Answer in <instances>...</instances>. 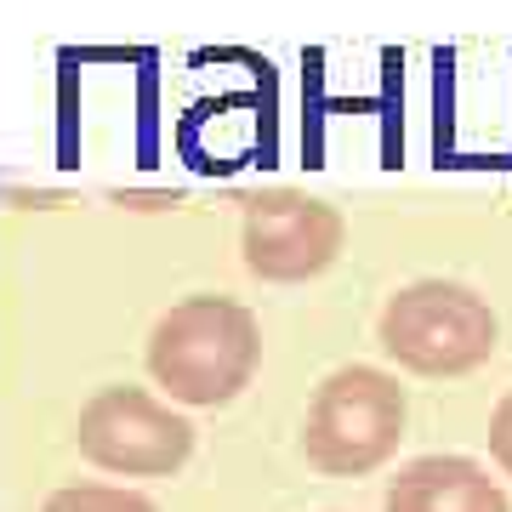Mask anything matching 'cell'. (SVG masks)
Here are the masks:
<instances>
[{
    "instance_id": "1",
    "label": "cell",
    "mask_w": 512,
    "mask_h": 512,
    "mask_svg": "<svg viewBox=\"0 0 512 512\" xmlns=\"http://www.w3.org/2000/svg\"><path fill=\"white\" fill-rule=\"evenodd\" d=\"M262 330L234 296H188L148 336V376L177 404H228L256 376Z\"/></svg>"
},
{
    "instance_id": "2",
    "label": "cell",
    "mask_w": 512,
    "mask_h": 512,
    "mask_svg": "<svg viewBox=\"0 0 512 512\" xmlns=\"http://www.w3.org/2000/svg\"><path fill=\"white\" fill-rule=\"evenodd\" d=\"M404 416H410V399H404L399 376L376 365H342L319 382L308 404L302 456L330 478H365L399 450Z\"/></svg>"
},
{
    "instance_id": "3",
    "label": "cell",
    "mask_w": 512,
    "mask_h": 512,
    "mask_svg": "<svg viewBox=\"0 0 512 512\" xmlns=\"http://www.w3.org/2000/svg\"><path fill=\"white\" fill-rule=\"evenodd\" d=\"M387 359H399L416 376H467V370L490 365L495 353V325L490 302L456 279H416L382 302L376 319Z\"/></svg>"
},
{
    "instance_id": "4",
    "label": "cell",
    "mask_w": 512,
    "mask_h": 512,
    "mask_svg": "<svg viewBox=\"0 0 512 512\" xmlns=\"http://www.w3.org/2000/svg\"><path fill=\"white\" fill-rule=\"evenodd\" d=\"M74 444L103 473L160 478V473H177L194 456V427H188V416H177L171 404H160L143 387H103L80 410Z\"/></svg>"
},
{
    "instance_id": "5",
    "label": "cell",
    "mask_w": 512,
    "mask_h": 512,
    "mask_svg": "<svg viewBox=\"0 0 512 512\" xmlns=\"http://www.w3.org/2000/svg\"><path fill=\"white\" fill-rule=\"evenodd\" d=\"M342 211L325 200H302V194H262L245 205V268L256 279H274V285H296V279L325 274L336 251H342Z\"/></svg>"
},
{
    "instance_id": "6",
    "label": "cell",
    "mask_w": 512,
    "mask_h": 512,
    "mask_svg": "<svg viewBox=\"0 0 512 512\" xmlns=\"http://www.w3.org/2000/svg\"><path fill=\"white\" fill-rule=\"evenodd\" d=\"M387 512H512V501L473 456H416L387 484Z\"/></svg>"
},
{
    "instance_id": "7",
    "label": "cell",
    "mask_w": 512,
    "mask_h": 512,
    "mask_svg": "<svg viewBox=\"0 0 512 512\" xmlns=\"http://www.w3.org/2000/svg\"><path fill=\"white\" fill-rule=\"evenodd\" d=\"M40 512H160L148 495L120 490V484H63L46 495Z\"/></svg>"
},
{
    "instance_id": "8",
    "label": "cell",
    "mask_w": 512,
    "mask_h": 512,
    "mask_svg": "<svg viewBox=\"0 0 512 512\" xmlns=\"http://www.w3.org/2000/svg\"><path fill=\"white\" fill-rule=\"evenodd\" d=\"M490 456H495V467L512 478V393L495 404V416H490Z\"/></svg>"
}]
</instances>
